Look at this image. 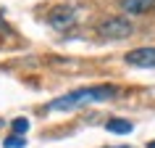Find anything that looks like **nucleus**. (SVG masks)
<instances>
[{"instance_id":"nucleus-1","label":"nucleus","mask_w":155,"mask_h":148,"mask_svg":"<svg viewBox=\"0 0 155 148\" xmlns=\"http://www.w3.org/2000/svg\"><path fill=\"white\" fill-rule=\"evenodd\" d=\"M113 85H97V87H82V90H74L63 98H58L50 103V108H66V106H82V103H95V100H108L116 95Z\"/></svg>"},{"instance_id":"nucleus-2","label":"nucleus","mask_w":155,"mask_h":148,"mask_svg":"<svg viewBox=\"0 0 155 148\" xmlns=\"http://www.w3.org/2000/svg\"><path fill=\"white\" fill-rule=\"evenodd\" d=\"M131 32H134V24L126 16H105L97 24V34L105 40H126Z\"/></svg>"},{"instance_id":"nucleus-3","label":"nucleus","mask_w":155,"mask_h":148,"mask_svg":"<svg viewBox=\"0 0 155 148\" xmlns=\"http://www.w3.org/2000/svg\"><path fill=\"white\" fill-rule=\"evenodd\" d=\"M50 26L53 29H71L74 21H76V13H74V8H68V5H55V8L50 11V16H48Z\"/></svg>"},{"instance_id":"nucleus-4","label":"nucleus","mask_w":155,"mask_h":148,"mask_svg":"<svg viewBox=\"0 0 155 148\" xmlns=\"http://www.w3.org/2000/svg\"><path fill=\"white\" fill-rule=\"evenodd\" d=\"M126 64L142 66V69L155 66V48H134V50H129L126 53Z\"/></svg>"},{"instance_id":"nucleus-5","label":"nucleus","mask_w":155,"mask_h":148,"mask_svg":"<svg viewBox=\"0 0 155 148\" xmlns=\"http://www.w3.org/2000/svg\"><path fill=\"white\" fill-rule=\"evenodd\" d=\"M118 8L129 16H145L155 11V0H118Z\"/></svg>"},{"instance_id":"nucleus-6","label":"nucleus","mask_w":155,"mask_h":148,"mask_svg":"<svg viewBox=\"0 0 155 148\" xmlns=\"http://www.w3.org/2000/svg\"><path fill=\"white\" fill-rule=\"evenodd\" d=\"M105 130L116 132V135H126V132H131V122H126V119H110L105 124Z\"/></svg>"},{"instance_id":"nucleus-7","label":"nucleus","mask_w":155,"mask_h":148,"mask_svg":"<svg viewBox=\"0 0 155 148\" xmlns=\"http://www.w3.org/2000/svg\"><path fill=\"white\" fill-rule=\"evenodd\" d=\"M11 130H13V135H24V132H29V119H24V116L13 119V122H11Z\"/></svg>"},{"instance_id":"nucleus-8","label":"nucleus","mask_w":155,"mask_h":148,"mask_svg":"<svg viewBox=\"0 0 155 148\" xmlns=\"http://www.w3.org/2000/svg\"><path fill=\"white\" fill-rule=\"evenodd\" d=\"M3 146H5V148H24L26 146V138H24V135H13V138L3 140Z\"/></svg>"},{"instance_id":"nucleus-9","label":"nucleus","mask_w":155,"mask_h":148,"mask_svg":"<svg viewBox=\"0 0 155 148\" xmlns=\"http://www.w3.org/2000/svg\"><path fill=\"white\" fill-rule=\"evenodd\" d=\"M147 148H155V140H150V143H147Z\"/></svg>"}]
</instances>
